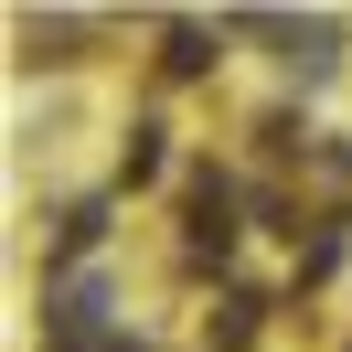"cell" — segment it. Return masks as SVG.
<instances>
[{"instance_id":"obj_1","label":"cell","mask_w":352,"mask_h":352,"mask_svg":"<svg viewBox=\"0 0 352 352\" xmlns=\"http://www.w3.org/2000/svg\"><path fill=\"white\" fill-rule=\"evenodd\" d=\"M245 32H267V43L288 54V75H309V86H320V75H331V43H342V32H331V22H245Z\"/></svg>"},{"instance_id":"obj_2","label":"cell","mask_w":352,"mask_h":352,"mask_svg":"<svg viewBox=\"0 0 352 352\" xmlns=\"http://www.w3.org/2000/svg\"><path fill=\"white\" fill-rule=\"evenodd\" d=\"M203 65H214V32L182 22V32H171V75H203Z\"/></svg>"},{"instance_id":"obj_3","label":"cell","mask_w":352,"mask_h":352,"mask_svg":"<svg viewBox=\"0 0 352 352\" xmlns=\"http://www.w3.org/2000/svg\"><path fill=\"white\" fill-rule=\"evenodd\" d=\"M256 309H267V299H224V320H214V342H224V352H245V342H256Z\"/></svg>"},{"instance_id":"obj_4","label":"cell","mask_w":352,"mask_h":352,"mask_svg":"<svg viewBox=\"0 0 352 352\" xmlns=\"http://www.w3.org/2000/svg\"><path fill=\"white\" fill-rule=\"evenodd\" d=\"M96 224H107V203H75V214H65V235H54V245H65V256H86V245H96Z\"/></svg>"},{"instance_id":"obj_5","label":"cell","mask_w":352,"mask_h":352,"mask_svg":"<svg viewBox=\"0 0 352 352\" xmlns=\"http://www.w3.org/2000/svg\"><path fill=\"white\" fill-rule=\"evenodd\" d=\"M331 267H342V235H331V224H320V235L299 245V278H331Z\"/></svg>"}]
</instances>
